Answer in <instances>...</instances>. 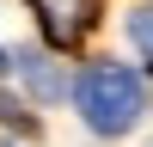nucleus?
<instances>
[{
	"label": "nucleus",
	"instance_id": "obj_3",
	"mask_svg": "<svg viewBox=\"0 0 153 147\" xmlns=\"http://www.w3.org/2000/svg\"><path fill=\"white\" fill-rule=\"evenodd\" d=\"M129 37H135V43H141L147 55H153V6H141V12L129 19Z\"/></svg>",
	"mask_w": 153,
	"mask_h": 147
},
{
	"label": "nucleus",
	"instance_id": "obj_4",
	"mask_svg": "<svg viewBox=\"0 0 153 147\" xmlns=\"http://www.w3.org/2000/svg\"><path fill=\"white\" fill-rule=\"evenodd\" d=\"M0 74H6V55H0Z\"/></svg>",
	"mask_w": 153,
	"mask_h": 147
},
{
	"label": "nucleus",
	"instance_id": "obj_2",
	"mask_svg": "<svg viewBox=\"0 0 153 147\" xmlns=\"http://www.w3.org/2000/svg\"><path fill=\"white\" fill-rule=\"evenodd\" d=\"M31 12L43 19V31H49V43H80L86 31L98 24V12H104V0H31Z\"/></svg>",
	"mask_w": 153,
	"mask_h": 147
},
{
	"label": "nucleus",
	"instance_id": "obj_1",
	"mask_svg": "<svg viewBox=\"0 0 153 147\" xmlns=\"http://www.w3.org/2000/svg\"><path fill=\"white\" fill-rule=\"evenodd\" d=\"M74 98H80V117L98 135H129L141 122V80L129 68H92Z\"/></svg>",
	"mask_w": 153,
	"mask_h": 147
}]
</instances>
